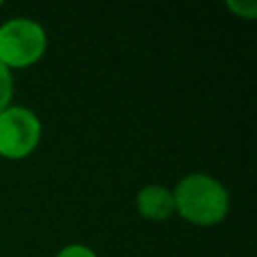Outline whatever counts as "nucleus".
Masks as SVG:
<instances>
[{
	"instance_id": "nucleus-1",
	"label": "nucleus",
	"mask_w": 257,
	"mask_h": 257,
	"mask_svg": "<svg viewBox=\"0 0 257 257\" xmlns=\"http://www.w3.org/2000/svg\"><path fill=\"white\" fill-rule=\"evenodd\" d=\"M176 212L194 226H217L228 217V190L208 174H187L172 190Z\"/></svg>"
},
{
	"instance_id": "nucleus-2",
	"label": "nucleus",
	"mask_w": 257,
	"mask_h": 257,
	"mask_svg": "<svg viewBox=\"0 0 257 257\" xmlns=\"http://www.w3.org/2000/svg\"><path fill=\"white\" fill-rule=\"evenodd\" d=\"M48 36L32 18H12L0 25V63L7 70L30 68L45 54Z\"/></svg>"
},
{
	"instance_id": "nucleus-3",
	"label": "nucleus",
	"mask_w": 257,
	"mask_h": 257,
	"mask_svg": "<svg viewBox=\"0 0 257 257\" xmlns=\"http://www.w3.org/2000/svg\"><path fill=\"white\" fill-rule=\"evenodd\" d=\"M41 120L25 106H9L0 113V156L23 160L34 154L41 142Z\"/></svg>"
},
{
	"instance_id": "nucleus-4",
	"label": "nucleus",
	"mask_w": 257,
	"mask_h": 257,
	"mask_svg": "<svg viewBox=\"0 0 257 257\" xmlns=\"http://www.w3.org/2000/svg\"><path fill=\"white\" fill-rule=\"evenodd\" d=\"M136 205L138 212L145 219H149V221H167L176 212L172 190H167L163 185H145L138 192Z\"/></svg>"
},
{
	"instance_id": "nucleus-5",
	"label": "nucleus",
	"mask_w": 257,
	"mask_h": 257,
	"mask_svg": "<svg viewBox=\"0 0 257 257\" xmlns=\"http://www.w3.org/2000/svg\"><path fill=\"white\" fill-rule=\"evenodd\" d=\"M12 95H14L12 72L0 63V113H3L5 108H9V104H12Z\"/></svg>"
},
{
	"instance_id": "nucleus-6",
	"label": "nucleus",
	"mask_w": 257,
	"mask_h": 257,
	"mask_svg": "<svg viewBox=\"0 0 257 257\" xmlns=\"http://www.w3.org/2000/svg\"><path fill=\"white\" fill-rule=\"evenodd\" d=\"M226 7L230 9L232 14H237L239 18H246V21H253V18L257 16V3L255 0H228Z\"/></svg>"
},
{
	"instance_id": "nucleus-7",
	"label": "nucleus",
	"mask_w": 257,
	"mask_h": 257,
	"mask_svg": "<svg viewBox=\"0 0 257 257\" xmlns=\"http://www.w3.org/2000/svg\"><path fill=\"white\" fill-rule=\"evenodd\" d=\"M54 257H97V255H95L93 248H88V246H84V244H70L59 250Z\"/></svg>"
},
{
	"instance_id": "nucleus-8",
	"label": "nucleus",
	"mask_w": 257,
	"mask_h": 257,
	"mask_svg": "<svg viewBox=\"0 0 257 257\" xmlns=\"http://www.w3.org/2000/svg\"><path fill=\"white\" fill-rule=\"evenodd\" d=\"M0 7H3V3H0Z\"/></svg>"
}]
</instances>
